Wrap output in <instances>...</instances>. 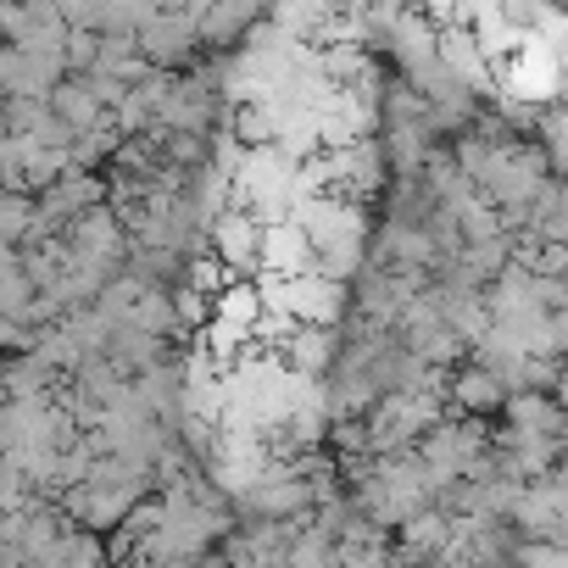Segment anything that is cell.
Wrapping results in <instances>:
<instances>
[{
    "instance_id": "cell-1",
    "label": "cell",
    "mask_w": 568,
    "mask_h": 568,
    "mask_svg": "<svg viewBox=\"0 0 568 568\" xmlns=\"http://www.w3.org/2000/svg\"><path fill=\"white\" fill-rule=\"evenodd\" d=\"M490 79H496L490 95H501V101H513V106H529V112L557 106V101H562V51H551V45H540V40H524L507 62L490 68Z\"/></svg>"
},
{
    "instance_id": "cell-7",
    "label": "cell",
    "mask_w": 568,
    "mask_h": 568,
    "mask_svg": "<svg viewBox=\"0 0 568 568\" xmlns=\"http://www.w3.org/2000/svg\"><path fill=\"white\" fill-rule=\"evenodd\" d=\"M446 540H452V518H440L435 507H424V513H413V518L402 524L390 562H435V557L446 551Z\"/></svg>"
},
{
    "instance_id": "cell-9",
    "label": "cell",
    "mask_w": 568,
    "mask_h": 568,
    "mask_svg": "<svg viewBox=\"0 0 568 568\" xmlns=\"http://www.w3.org/2000/svg\"><path fill=\"white\" fill-rule=\"evenodd\" d=\"M240 151H273L278 134V106H229V129H223Z\"/></svg>"
},
{
    "instance_id": "cell-3",
    "label": "cell",
    "mask_w": 568,
    "mask_h": 568,
    "mask_svg": "<svg viewBox=\"0 0 568 568\" xmlns=\"http://www.w3.org/2000/svg\"><path fill=\"white\" fill-rule=\"evenodd\" d=\"M562 474L551 468V474H540V479H529L524 490H518V507H513V518H507V529H518V540H551V546H562Z\"/></svg>"
},
{
    "instance_id": "cell-11",
    "label": "cell",
    "mask_w": 568,
    "mask_h": 568,
    "mask_svg": "<svg viewBox=\"0 0 568 568\" xmlns=\"http://www.w3.org/2000/svg\"><path fill=\"white\" fill-rule=\"evenodd\" d=\"M129 329H140V335H151V341H184L179 335V324H173V307H168V291H140V302L129 307V318H123Z\"/></svg>"
},
{
    "instance_id": "cell-10",
    "label": "cell",
    "mask_w": 568,
    "mask_h": 568,
    "mask_svg": "<svg viewBox=\"0 0 568 568\" xmlns=\"http://www.w3.org/2000/svg\"><path fill=\"white\" fill-rule=\"evenodd\" d=\"M256 318H262V302H256V284L251 278H234V284H223V291L212 296V324H229V329H256Z\"/></svg>"
},
{
    "instance_id": "cell-4",
    "label": "cell",
    "mask_w": 568,
    "mask_h": 568,
    "mask_svg": "<svg viewBox=\"0 0 568 568\" xmlns=\"http://www.w3.org/2000/svg\"><path fill=\"white\" fill-rule=\"evenodd\" d=\"M256 240H262V223L251 212H223L206 223V256H217L229 267V278H256Z\"/></svg>"
},
{
    "instance_id": "cell-2",
    "label": "cell",
    "mask_w": 568,
    "mask_h": 568,
    "mask_svg": "<svg viewBox=\"0 0 568 568\" xmlns=\"http://www.w3.org/2000/svg\"><path fill=\"white\" fill-rule=\"evenodd\" d=\"M134 51H140V62L145 68H156V73H184L190 62H195V7H168V12H156L140 34H134Z\"/></svg>"
},
{
    "instance_id": "cell-8",
    "label": "cell",
    "mask_w": 568,
    "mask_h": 568,
    "mask_svg": "<svg viewBox=\"0 0 568 568\" xmlns=\"http://www.w3.org/2000/svg\"><path fill=\"white\" fill-rule=\"evenodd\" d=\"M256 23V7H195V45H240Z\"/></svg>"
},
{
    "instance_id": "cell-5",
    "label": "cell",
    "mask_w": 568,
    "mask_h": 568,
    "mask_svg": "<svg viewBox=\"0 0 568 568\" xmlns=\"http://www.w3.org/2000/svg\"><path fill=\"white\" fill-rule=\"evenodd\" d=\"M446 402L457 407V418H496L501 413V402H507V390L485 374V368H474V363H463V368H452L446 374Z\"/></svg>"
},
{
    "instance_id": "cell-12",
    "label": "cell",
    "mask_w": 568,
    "mask_h": 568,
    "mask_svg": "<svg viewBox=\"0 0 568 568\" xmlns=\"http://www.w3.org/2000/svg\"><path fill=\"white\" fill-rule=\"evenodd\" d=\"M179 284H184V291H195L201 302H212V296L223 291V284H234V278H229V267H223L217 256H206V251H201V256H184Z\"/></svg>"
},
{
    "instance_id": "cell-13",
    "label": "cell",
    "mask_w": 568,
    "mask_h": 568,
    "mask_svg": "<svg viewBox=\"0 0 568 568\" xmlns=\"http://www.w3.org/2000/svg\"><path fill=\"white\" fill-rule=\"evenodd\" d=\"M507 568H568V551L551 546V540H518Z\"/></svg>"
},
{
    "instance_id": "cell-6",
    "label": "cell",
    "mask_w": 568,
    "mask_h": 568,
    "mask_svg": "<svg viewBox=\"0 0 568 568\" xmlns=\"http://www.w3.org/2000/svg\"><path fill=\"white\" fill-rule=\"evenodd\" d=\"M501 418L513 435H535V440H562V407L557 396H535V390H513L501 402Z\"/></svg>"
}]
</instances>
